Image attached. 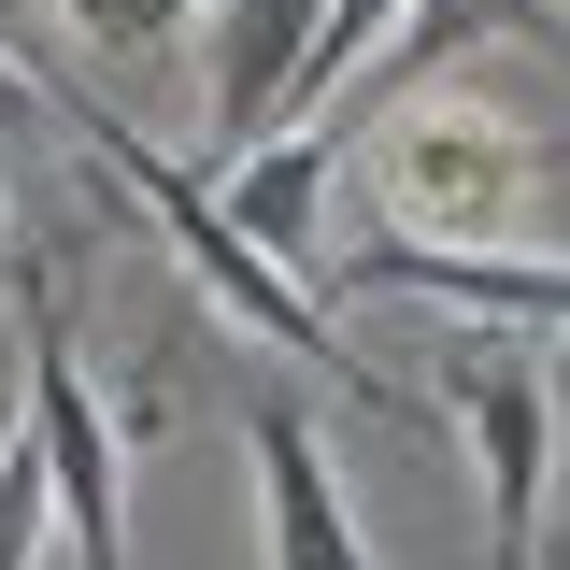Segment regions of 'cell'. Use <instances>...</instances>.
Here are the masks:
<instances>
[{
	"instance_id": "obj_1",
	"label": "cell",
	"mask_w": 570,
	"mask_h": 570,
	"mask_svg": "<svg viewBox=\"0 0 570 570\" xmlns=\"http://www.w3.org/2000/svg\"><path fill=\"white\" fill-rule=\"evenodd\" d=\"M43 100H58L71 129H86V157H100V186H129V200L157 214V228H171V257L200 272V299H214V314H243V328H257L272 356H299V371H328V385H356V400H385V414L442 428V414L414 400V385H385V371H371V356H356L343 328H328V299H314V285H299V272H272V257H257V243L228 228V200H200V186H186V157H157V142H142L129 115H100L86 86H43Z\"/></svg>"
},
{
	"instance_id": "obj_2",
	"label": "cell",
	"mask_w": 570,
	"mask_h": 570,
	"mask_svg": "<svg viewBox=\"0 0 570 570\" xmlns=\"http://www.w3.org/2000/svg\"><path fill=\"white\" fill-rule=\"evenodd\" d=\"M14 343H29V442L58 471V528L86 570H129V428L100 400V371L71 343V285L58 272H14Z\"/></svg>"
},
{
	"instance_id": "obj_3",
	"label": "cell",
	"mask_w": 570,
	"mask_h": 570,
	"mask_svg": "<svg viewBox=\"0 0 570 570\" xmlns=\"http://www.w3.org/2000/svg\"><path fill=\"white\" fill-rule=\"evenodd\" d=\"M371 171H385V228L400 243H499V214L528 200V129H499L471 100H414L400 129L371 142Z\"/></svg>"
},
{
	"instance_id": "obj_4",
	"label": "cell",
	"mask_w": 570,
	"mask_h": 570,
	"mask_svg": "<svg viewBox=\"0 0 570 570\" xmlns=\"http://www.w3.org/2000/svg\"><path fill=\"white\" fill-rule=\"evenodd\" d=\"M314 299H428V314H471V328H570V257H499V243H400L371 228L343 257H314Z\"/></svg>"
},
{
	"instance_id": "obj_5",
	"label": "cell",
	"mask_w": 570,
	"mask_h": 570,
	"mask_svg": "<svg viewBox=\"0 0 570 570\" xmlns=\"http://www.w3.org/2000/svg\"><path fill=\"white\" fill-rule=\"evenodd\" d=\"M442 414L471 428V456H485V557L542 570V471H557V385H542V356L513 343V328H485V343L456 356Z\"/></svg>"
},
{
	"instance_id": "obj_6",
	"label": "cell",
	"mask_w": 570,
	"mask_h": 570,
	"mask_svg": "<svg viewBox=\"0 0 570 570\" xmlns=\"http://www.w3.org/2000/svg\"><path fill=\"white\" fill-rule=\"evenodd\" d=\"M314 29H328V0H214V142L228 157H272L299 129V71H314Z\"/></svg>"
},
{
	"instance_id": "obj_7",
	"label": "cell",
	"mask_w": 570,
	"mask_h": 570,
	"mask_svg": "<svg viewBox=\"0 0 570 570\" xmlns=\"http://www.w3.org/2000/svg\"><path fill=\"white\" fill-rule=\"evenodd\" d=\"M243 442H257V528H272V570H385L371 542H356L343 471H328V442H314V414H299L285 385H257Z\"/></svg>"
},
{
	"instance_id": "obj_8",
	"label": "cell",
	"mask_w": 570,
	"mask_h": 570,
	"mask_svg": "<svg viewBox=\"0 0 570 570\" xmlns=\"http://www.w3.org/2000/svg\"><path fill=\"white\" fill-rule=\"evenodd\" d=\"M542 29H557V0H414V14H400V43H385V71H371V86H414V71L471 58V43H542Z\"/></svg>"
},
{
	"instance_id": "obj_9",
	"label": "cell",
	"mask_w": 570,
	"mask_h": 570,
	"mask_svg": "<svg viewBox=\"0 0 570 570\" xmlns=\"http://www.w3.org/2000/svg\"><path fill=\"white\" fill-rule=\"evenodd\" d=\"M43 528H58V471H43V442L14 428V442H0V570L43 557Z\"/></svg>"
},
{
	"instance_id": "obj_10",
	"label": "cell",
	"mask_w": 570,
	"mask_h": 570,
	"mask_svg": "<svg viewBox=\"0 0 570 570\" xmlns=\"http://www.w3.org/2000/svg\"><path fill=\"white\" fill-rule=\"evenodd\" d=\"M58 14L86 29V43H100V58H142V43H171L200 0H58Z\"/></svg>"
},
{
	"instance_id": "obj_11",
	"label": "cell",
	"mask_w": 570,
	"mask_h": 570,
	"mask_svg": "<svg viewBox=\"0 0 570 570\" xmlns=\"http://www.w3.org/2000/svg\"><path fill=\"white\" fill-rule=\"evenodd\" d=\"M29 115H43V86H29V71L0 58V129H29Z\"/></svg>"
},
{
	"instance_id": "obj_12",
	"label": "cell",
	"mask_w": 570,
	"mask_h": 570,
	"mask_svg": "<svg viewBox=\"0 0 570 570\" xmlns=\"http://www.w3.org/2000/svg\"><path fill=\"white\" fill-rule=\"evenodd\" d=\"M557 570H570V542H557Z\"/></svg>"
},
{
	"instance_id": "obj_13",
	"label": "cell",
	"mask_w": 570,
	"mask_h": 570,
	"mask_svg": "<svg viewBox=\"0 0 570 570\" xmlns=\"http://www.w3.org/2000/svg\"><path fill=\"white\" fill-rule=\"evenodd\" d=\"M0 285H14V272H0Z\"/></svg>"
}]
</instances>
